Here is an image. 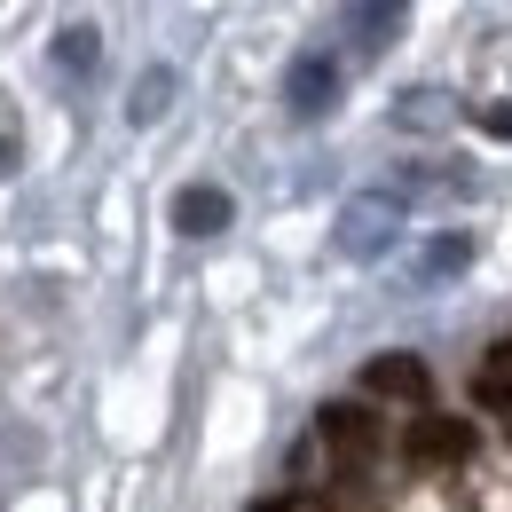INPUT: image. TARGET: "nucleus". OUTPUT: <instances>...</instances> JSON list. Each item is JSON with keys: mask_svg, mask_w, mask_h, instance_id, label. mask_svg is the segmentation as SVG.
Segmentation results:
<instances>
[{"mask_svg": "<svg viewBox=\"0 0 512 512\" xmlns=\"http://www.w3.org/2000/svg\"><path fill=\"white\" fill-rule=\"evenodd\" d=\"M284 95H292V119H323L339 103V64L331 56H300L292 79H284Z\"/></svg>", "mask_w": 512, "mask_h": 512, "instance_id": "5", "label": "nucleus"}, {"mask_svg": "<svg viewBox=\"0 0 512 512\" xmlns=\"http://www.w3.org/2000/svg\"><path fill=\"white\" fill-rule=\"evenodd\" d=\"M316 434H323V449H331V457H347V465L379 457V442H386V426L363 410V402H331V410L316 418Z\"/></svg>", "mask_w": 512, "mask_h": 512, "instance_id": "2", "label": "nucleus"}, {"mask_svg": "<svg viewBox=\"0 0 512 512\" xmlns=\"http://www.w3.org/2000/svg\"><path fill=\"white\" fill-rule=\"evenodd\" d=\"M56 64L64 71H95V24H71L64 40H56Z\"/></svg>", "mask_w": 512, "mask_h": 512, "instance_id": "10", "label": "nucleus"}, {"mask_svg": "<svg viewBox=\"0 0 512 512\" xmlns=\"http://www.w3.org/2000/svg\"><path fill=\"white\" fill-rule=\"evenodd\" d=\"M386 237H394V197H363V205L339 213V253L371 260V253H386Z\"/></svg>", "mask_w": 512, "mask_h": 512, "instance_id": "4", "label": "nucleus"}, {"mask_svg": "<svg viewBox=\"0 0 512 512\" xmlns=\"http://www.w3.org/2000/svg\"><path fill=\"white\" fill-rule=\"evenodd\" d=\"M245 512H300V505H284V497H260V505H245Z\"/></svg>", "mask_w": 512, "mask_h": 512, "instance_id": "12", "label": "nucleus"}, {"mask_svg": "<svg viewBox=\"0 0 512 512\" xmlns=\"http://www.w3.org/2000/svg\"><path fill=\"white\" fill-rule=\"evenodd\" d=\"M473 394H481L489 410H512V339H497V347L481 355V371H473Z\"/></svg>", "mask_w": 512, "mask_h": 512, "instance_id": "7", "label": "nucleus"}, {"mask_svg": "<svg viewBox=\"0 0 512 512\" xmlns=\"http://www.w3.org/2000/svg\"><path fill=\"white\" fill-rule=\"evenodd\" d=\"M363 394H386V402H426V394H434V371H426L418 355H402V347H394V355H371V363H363Z\"/></svg>", "mask_w": 512, "mask_h": 512, "instance_id": "3", "label": "nucleus"}, {"mask_svg": "<svg viewBox=\"0 0 512 512\" xmlns=\"http://www.w3.org/2000/svg\"><path fill=\"white\" fill-rule=\"evenodd\" d=\"M481 127H489V134H512V103H505V111H481Z\"/></svg>", "mask_w": 512, "mask_h": 512, "instance_id": "11", "label": "nucleus"}, {"mask_svg": "<svg viewBox=\"0 0 512 512\" xmlns=\"http://www.w3.org/2000/svg\"><path fill=\"white\" fill-rule=\"evenodd\" d=\"M402 8H410V0H363V8H355V48H363V56L386 48V24H394Z\"/></svg>", "mask_w": 512, "mask_h": 512, "instance_id": "9", "label": "nucleus"}, {"mask_svg": "<svg viewBox=\"0 0 512 512\" xmlns=\"http://www.w3.org/2000/svg\"><path fill=\"white\" fill-rule=\"evenodd\" d=\"M8 158H16V142H8V134H0V174H8Z\"/></svg>", "mask_w": 512, "mask_h": 512, "instance_id": "13", "label": "nucleus"}, {"mask_svg": "<svg viewBox=\"0 0 512 512\" xmlns=\"http://www.w3.org/2000/svg\"><path fill=\"white\" fill-rule=\"evenodd\" d=\"M402 457H410V465H465V457H473V418L426 410V418L402 434Z\"/></svg>", "mask_w": 512, "mask_h": 512, "instance_id": "1", "label": "nucleus"}, {"mask_svg": "<svg viewBox=\"0 0 512 512\" xmlns=\"http://www.w3.org/2000/svg\"><path fill=\"white\" fill-rule=\"evenodd\" d=\"M166 95H174V71H166V64H158V71H142V79H134V103H127V119H134V127L166 119Z\"/></svg>", "mask_w": 512, "mask_h": 512, "instance_id": "8", "label": "nucleus"}, {"mask_svg": "<svg viewBox=\"0 0 512 512\" xmlns=\"http://www.w3.org/2000/svg\"><path fill=\"white\" fill-rule=\"evenodd\" d=\"M237 221V205H229V190H213V182H190V190L174 197V229L182 237H221Z\"/></svg>", "mask_w": 512, "mask_h": 512, "instance_id": "6", "label": "nucleus"}]
</instances>
